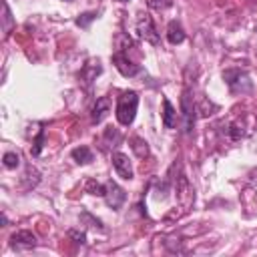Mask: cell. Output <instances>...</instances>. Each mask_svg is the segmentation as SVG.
I'll return each instance as SVG.
<instances>
[{
	"label": "cell",
	"instance_id": "cell-8",
	"mask_svg": "<svg viewBox=\"0 0 257 257\" xmlns=\"http://www.w3.org/2000/svg\"><path fill=\"white\" fill-rule=\"evenodd\" d=\"M112 167L120 179H124V181L133 179V167H131V161L124 153H112Z\"/></svg>",
	"mask_w": 257,
	"mask_h": 257
},
{
	"label": "cell",
	"instance_id": "cell-18",
	"mask_svg": "<svg viewBox=\"0 0 257 257\" xmlns=\"http://www.w3.org/2000/svg\"><path fill=\"white\" fill-rule=\"evenodd\" d=\"M96 16H98V12H82V14H78V18H76L74 22H76V26H80V28H88V24H90Z\"/></svg>",
	"mask_w": 257,
	"mask_h": 257
},
{
	"label": "cell",
	"instance_id": "cell-2",
	"mask_svg": "<svg viewBox=\"0 0 257 257\" xmlns=\"http://www.w3.org/2000/svg\"><path fill=\"white\" fill-rule=\"evenodd\" d=\"M223 80L227 82V86L233 94H245V92H251V88H253V82H251L249 74L239 70V68L223 70Z\"/></svg>",
	"mask_w": 257,
	"mask_h": 257
},
{
	"label": "cell",
	"instance_id": "cell-5",
	"mask_svg": "<svg viewBox=\"0 0 257 257\" xmlns=\"http://www.w3.org/2000/svg\"><path fill=\"white\" fill-rule=\"evenodd\" d=\"M112 64H114V66H116V70H118L122 76H126V78L137 76V74L143 70L139 64H135V62L128 58L126 50H116V52L112 54Z\"/></svg>",
	"mask_w": 257,
	"mask_h": 257
},
{
	"label": "cell",
	"instance_id": "cell-17",
	"mask_svg": "<svg viewBox=\"0 0 257 257\" xmlns=\"http://www.w3.org/2000/svg\"><path fill=\"white\" fill-rule=\"evenodd\" d=\"M24 181H28V183H26V189L34 187V185L40 181V175H38V171H36L34 167H26V173H24Z\"/></svg>",
	"mask_w": 257,
	"mask_h": 257
},
{
	"label": "cell",
	"instance_id": "cell-19",
	"mask_svg": "<svg viewBox=\"0 0 257 257\" xmlns=\"http://www.w3.org/2000/svg\"><path fill=\"white\" fill-rule=\"evenodd\" d=\"M2 163H4L6 169H16V167L20 165V155H16V153H6V155L2 157Z\"/></svg>",
	"mask_w": 257,
	"mask_h": 257
},
{
	"label": "cell",
	"instance_id": "cell-10",
	"mask_svg": "<svg viewBox=\"0 0 257 257\" xmlns=\"http://www.w3.org/2000/svg\"><path fill=\"white\" fill-rule=\"evenodd\" d=\"M163 126L165 128H175L177 126V110L171 104L169 98H163Z\"/></svg>",
	"mask_w": 257,
	"mask_h": 257
},
{
	"label": "cell",
	"instance_id": "cell-22",
	"mask_svg": "<svg viewBox=\"0 0 257 257\" xmlns=\"http://www.w3.org/2000/svg\"><path fill=\"white\" fill-rule=\"evenodd\" d=\"M68 237H70V239H74V241H76V243H80V245H84V243H86V235H84L82 231H74V229H70V231H68Z\"/></svg>",
	"mask_w": 257,
	"mask_h": 257
},
{
	"label": "cell",
	"instance_id": "cell-15",
	"mask_svg": "<svg viewBox=\"0 0 257 257\" xmlns=\"http://www.w3.org/2000/svg\"><path fill=\"white\" fill-rule=\"evenodd\" d=\"M44 128H38L36 131V137L32 139V149H30V153H32V157H38L40 155V151H42V147H44Z\"/></svg>",
	"mask_w": 257,
	"mask_h": 257
},
{
	"label": "cell",
	"instance_id": "cell-24",
	"mask_svg": "<svg viewBox=\"0 0 257 257\" xmlns=\"http://www.w3.org/2000/svg\"><path fill=\"white\" fill-rule=\"evenodd\" d=\"M249 183H251L253 187H257V167L249 171Z\"/></svg>",
	"mask_w": 257,
	"mask_h": 257
},
{
	"label": "cell",
	"instance_id": "cell-9",
	"mask_svg": "<svg viewBox=\"0 0 257 257\" xmlns=\"http://www.w3.org/2000/svg\"><path fill=\"white\" fill-rule=\"evenodd\" d=\"M110 112V98L108 96H98L92 104V110H90V120L94 124L102 122L106 118V114Z\"/></svg>",
	"mask_w": 257,
	"mask_h": 257
},
{
	"label": "cell",
	"instance_id": "cell-12",
	"mask_svg": "<svg viewBox=\"0 0 257 257\" xmlns=\"http://www.w3.org/2000/svg\"><path fill=\"white\" fill-rule=\"evenodd\" d=\"M100 62L98 60H90L88 64H84V68H82V72H80V78L86 82V84H90L98 74H100Z\"/></svg>",
	"mask_w": 257,
	"mask_h": 257
},
{
	"label": "cell",
	"instance_id": "cell-7",
	"mask_svg": "<svg viewBox=\"0 0 257 257\" xmlns=\"http://www.w3.org/2000/svg\"><path fill=\"white\" fill-rule=\"evenodd\" d=\"M10 247L12 249H34L36 247V237L32 235V231H26V229H22V231H16V233H12V237H10Z\"/></svg>",
	"mask_w": 257,
	"mask_h": 257
},
{
	"label": "cell",
	"instance_id": "cell-20",
	"mask_svg": "<svg viewBox=\"0 0 257 257\" xmlns=\"http://www.w3.org/2000/svg\"><path fill=\"white\" fill-rule=\"evenodd\" d=\"M147 4L153 10H165V8L173 6V0H147Z\"/></svg>",
	"mask_w": 257,
	"mask_h": 257
},
{
	"label": "cell",
	"instance_id": "cell-23",
	"mask_svg": "<svg viewBox=\"0 0 257 257\" xmlns=\"http://www.w3.org/2000/svg\"><path fill=\"white\" fill-rule=\"evenodd\" d=\"M10 22H12V18H10V8H8V4H4V30H6V34H8Z\"/></svg>",
	"mask_w": 257,
	"mask_h": 257
},
{
	"label": "cell",
	"instance_id": "cell-4",
	"mask_svg": "<svg viewBox=\"0 0 257 257\" xmlns=\"http://www.w3.org/2000/svg\"><path fill=\"white\" fill-rule=\"evenodd\" d=\"M181 114H183V131L185 133H191L193 126H195L197 106H195V100H193L189 88H185L183 90V96H181Z\"/></svg>",
	"mask_w": 257,
	"mask_h": 257
},
{
	"label": "cell",
	"instance_id": "cell-21",
	"mask_svg": "<svg viewBox=\"0 0 257 257\" xmlns=\"http://www.w3.org/2000/svg\"><path fill=\"white\" fill-rule=\"evenodd\" d=\"M229 137L233 139V141H239V139H243L245 137V131H243V126H239V124H229Z\"/></svg>",
	"mask_w": 257,
	"mask_h": 257
},
{
	"label": "cell",
	"instance_id": "cell-1",
	"mask_svg": "<svg viewBox=\"0 0 257 257\" xmlns=\"http://www.w3.org/2000/svg\"><path fill=\"white\" fill-rule=\"evenodd\" d=\"M137 106H139V94L135 90H124L116 100V120L122 126H128L135 120Z\"/></svg>",
	"mask_w": 257,
	"mask_h": 257
},
{
	"label": "cell",
	"instance_id": "cell-14",
	"mask_svg": "<svg viewBox=\"0 0 257 257\" xmlns=\"http://www.w3.org/2000/svg\"><path fill=\"white\" fill-rule=\"evenodd\" d=\"M84 189H86V193L98 195V197H104V193H106V185H100V183H96L94 179H86Z\"/></svg>",
	"mask_w": 257,
	"mask_h": 257
},
{
	"label": "cell",
	"instance_id": "cell-16",
	"mask_svg": "<svg viewBox=\"0 0 257 257\" xmlns=\"http://www.w3.org/2000/svg\"><path fill=\"white\" fill-rule=\"evenodd\" d=\"M131 143H133V151H135L139 157H147V155H149V147H147V143H145L143 139L133 137V139H131Z\"/></svg>",
	"mask_w": 257,
	"mask_h": 257
},
{
	"label": "cell",
	"instance_id": "cell-25",
	"mask_svg": "<svg viewBox=\"0 0 257 257\" xmlns=\"http://www.w3.org/2000/svg\"><path fill=\"white\" fill-rule=\"evenodd\" d=\"M118 2H128V0H118Z\"/></svg>",
	"mask_w": 257,
	"mask_h": 257
},
{
	"label": "cell",
	"instance_id": "cell-13",
	"mask_svg": "<svg viewBox=\"0 0 257 257\" xmlns=\"http://www.w3.org/2000/svg\"><path fill=\"white\" fill-rule=\"evenodd\" d=\"M72 159L78 163V165H88L92 159H94V155H92V151L88 149V147H76L74 151H72Z\"/></svg>",
	"mask_w": 257,
	"mask_h": 257
},
{
	"label": "cell",
	"instance_id": "cell-6",
	"mask_svg": "<svg viewBox=\"0 0 257 257\" xmlns=\"http://www.w3.org/2000/svg\"><path fill=\"white\" fill-rule=\"evenodd\" d=\"M104 201H106V205L110 207V209H114V211H118L120 207H122V203L126 201V193H124V189L122 187H118L112 179L110 181H106V193H104Z\"/></svg>",
	"mask_w": 257,
	"mask_h": 257
},
{
	"label": "cell",
	"instance_id": "cell-11",
	"mask_svg": "<svg viewBox=\"0 0 257 257\" xmlns=\"http://www.w3.org/2000/svg\"><path fill=\"white\" fill-rule=\"evenodd\" d=\"M167 40L171 44H181L185 40V30H183V26L177 20L169 22V26H167Z\"/></svg>",
	"mask_w": 257,
	"mask_h": 257
},
{
	"label": "cell",
	"instance_id": "cell-3",
	"mask_svg": "<svg viewBox=\"0 0 257 257\" xmlns=\"http://www.w3.org/2000/svg\"><path fill=\"white\" fill-rule=\"evenodd\" d=\"M137 32H139V36L145 40V42H149V44H159L161 42V36H159V32H157V28H155V24H153V18H151V14H147V12H139V16H137Z\"/></svg>",
	"mask_w": 257,
	"mask_h": 257
}]
</instances>
